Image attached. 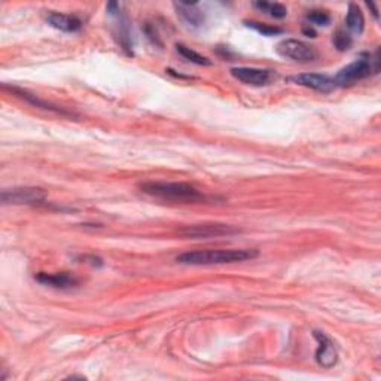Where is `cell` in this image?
I'll list each match as a JSON object with an SVG mask.
<instances>
[{
	"instance_id": "6da1fadb",
	"label": "cell",
	"mask_w": 381,
	"mask_h": 381,
	"mask_svg": "<svg viewBox=\"0 0 381 381\" xmlns=\"http://www.w3.org/2000/svg\"><path fill=\"white\" fill-rule=\"evenodd\" d=\"M259 255L258 250L252 249H218V250H193L176 258L179 264L184 265H223L234 262H245L255 259Z\"/></svg>"
},
{
	"instance_id": "7a4b0ae2",
	"label": "cell",
	"mask_w": 381,
	"mask_h": 381,
	"mask_svg": "<svg viewBox=\"0 0 381 381\" xmlns=\"http://www.w3.org/2000/svg\"><path fill=\"white\" fill-rule=\"evenodd\" d=\"M142 193L166 201L179 203H200L206 200V195L200 189L182 182H148L140 185Z\"/></svg>"
},
{
	"instance_id": "3957f363",
	"label": "cell",
	"mask_w": 381,
	"mask_h": 381,
	"mask_svg": "<svg viewBox=\"0 0 381 381\" xmlns=\"http://www.w3.org/2000/svg\"><path fill=\"white\" fill-rule=\"evenodd\" d=\"M380 71V60L378 53L376 56L362 54L353 63L343 67L341 71L335 75L334 82L335 86H350L362 79H367L371 75H376Z\"/></svg>"
},
{
	"instance_id": "277c9868",
	"label": "cell",
	"mask_w": 381,
	"mask_h": 381,
	"mask_svg": "<svg viewBox=\"0 0 381 381\" xmlns=\"http://www.w3.org/2000/svg\"><path fill=\"white\" fill-rule=\"evenodd\" d=\"M5 206H39L47 200V190L39 186H19L2 190Z\"/></svg>"
},
{
	"instance_id": "5b68a950",
	"label": "cell",
	"mask_w": 381,
	"mask_h": 381,
	"mask_svg": "<svg viewBox=\"0 0 381 381\" xmlns=\"http://www.w3.org/2000/svg\"><path fill=\"white\" fill-rule=\"evenodd\" d=\"M277 53H279L283 58L292 60L297 63H313L317 60L319 53L315 47L308 45V43L298 40V39H284L279 45H277Z\"/></svg>"
},
{
	"instance_id": "8992f818",
	"label": "cell",
	"mask_w": 381,
	"mask_h": 381,
	"mask_svg": "<svg viewBox=\"0 0 381 381\" xmlns=\"http://www.w3.org/2000/svg\"><path fill=\"white\" fill-rule=\"evenodd\" d=\"M180 237L185 238H213V237H223L232 236V234L240 232L238 228L232 225L225 223H203V225H188V227L180 228Z\"/></svg>"
},
{
	"instance_id": "52a82bcc",
	"label": "cell",
	"mask_w": 381,
	"mask_h": 381,
	"mask_svg": "<svg viewBox=\"0 0 381 381\" xmlns=\"http://www.w3.org/2000/svg\"><path fill=\"white\" fill-rule=\"evenodd\" d=\"M231 76L238 82L250 86H267L275 79V73L268 69L258 67H234Z\"/></svg>"
},
{
	"instance_id": "ba28073f",
	"label": "cell",
	"mask_w": 381,
	"mask_h": 381,
	"mask_svg": "<svg viewBox=\"0 0 381 381\" xmlns=\"http://www.w3.org/2000/svg\"><path fill=\"white\" fill-rule=\"evenodd\" d=\"M289 81L323 94L331 93L336 88L334 77H329L328 75H322V73H301V75L291 76Z\"/></svg>"
},
{
	"instance_id": "9c48e42d",
	"label": "cell",
	"mask_w": 381,
	"mask_h": 381,
	"mask_svg": "<svg viewBox=\"0 0 381 381\" xmlns=\"http://www.w3.org/2000/svg\"><path fill=\"white\" fill-rule=\"evenodd\" d=\"M315 339L319 343V347L316 350V360L322 368H332L339 362V352H336L334 343L328 339L323 332L315 331Z\"/></svg>"
},
{
	"instance_id": "30bf717a",
	"label": "cell",
	"mask_w": 381,
	"mask_h": 381,
	"mask_svg": "<svg viewBox=\"0 0 381 381\" xmlns=\"http://www.w3.org/2000/svg\"><path fill=\"white\" fill-rule=\"evenodd\" d=\"M34 280L56 289H72L79 284V279L72 273H38Z\"/></svg>"
},
{
	"instance_id": "8fae6325",
	"label": "cell",
	"mask_w": 381,
	"mask_h": 381,
	"mask_svg": "<svg viewBox=\"0 0 381 381\" xmlns=\"http://www.w3.org/2000/svg\"><path fill=\"white\" fill-rule=\"evenodd\" d=\"M175 10L179 19L193 29L201 27L204 24V14L195 2H176Z\"/></svg>"
},
{
	"instance_id": "7c38bea8",
	"label": "cell",
	"mask_w": 381,
	"mask_h": 381,
	"mask_svg": "<svg viewBox=\"0 0 381 381\" xmlns=\"http://www.w3.org/2000/svg\"><path fill=\"white\" fill-rule=\"evenodd\" d=\"M47 21L51 27H54L56 30H60L63 33H76L82 29V21L73 15L49 12L47 15Z\"/></svg>"
},
{
	"instance_id": "4fadbf2b",
	"label": "cell",
	"mask_w": 381,
	"mask_h": 381,
	"mask_svg": "<svg viewBox=\"0 0 381 381\" xmlns=\"http://www.w3.org/2000/svg\"><path fill=\"white\" fill-rule=\"evenodd\" d=\"M10 90L14 91L16 95H19L20 99H23V100H25L27 103H30V105H33V106L40 108V109H45V110H51V112H56V114H58V115L72 116L71 112H67L66 109L60 108V106H57V105H53V103H49V101H47V100L39 99L36 94H32V93H29L27 90L16 88V86H11Z\"/></svg>"
},
{
	"instance_id": "5bb4252c",
	"label": "cell",
	"mask_w": 381,
	"mask_h": 381,
	"mask_svg": "<svg viewBox=\"0 0 381 381\" xmlns=\"http://www.w3.org/2000/svg\"><path fill=\"white\" fill-rule=\"evenodd\" d=\"M345 25L350 32L356 34H360L365 29V16H363L362 10L356 3L349 5L347 15H345Z\"/></svg>"
},
{
	"instance_id": "9a60e30c",
	"label": "cell",
	"mask_w": 381,
	"mask_h": 381,
	"mask_svg": "<svg viewBox=\"0 0 381 381\" xmlns=\"http://www.w3.org/2000/svg\"><path fill=\"white\" fill-rule=\"evenodd\" d=\"M255 8H258L259 11L273 16V19H284L288 15V10L286 6L282 3H271V2H255L254 3Z\"/></svg>"
},
{
	"instance_id": "2e32d148",
	"label": "cell",
	"mask_w": 381,
	"mask_h": 381,
	"mask_svg": "<svg viewBox=\"0 0 381 381\" xmlns=\"http://www.w3.org/2000/svg\"><path fill=\"white\" fill-rule=\"evenodd\" d=\"M176 49H177V53L184 57L185 60H188V62L190 63H194V64H198V66H212V62L207 57L201 56V54H198L197 51L194 49H190L185 45H182V43H177L176 45Z\"/></svg>"
},
{
	"instance_id": "e0dca14e",
	"label": "cell",
	"mask_w": 381,
	"mask_h": 381,
	"mask_svg": "<svg viewBox=\"0 0 381 381\" xmlns=\"http://www.w3.org/2000/svg\"><path fill=\"white\" fill-rule=\"evenodd\" d=\"M246 25L250 29L256 30L258 33L264 34V36H275V34L283 33V30L280 27H274V25H268V24H262V23H256V21H246Z\"/></svg>"
},
{
	"instance_id": "ac0fdd59",
	"label": "cell",
	"mask_w": 381,
	"mask_h": 381,
	"mask_svg": "<svg viewBox=\"0 0 381 381\" xmlns=\"http://www.w3.org/2000/svg\"><path fill=\"white\" fill-rule=\"evenodd\" d=\"M334 45H335L336 49L341 51V53H344V51H349L350 47L353 45V39H352L349 33L339 30L334 36Z\"/></svg>"
},
{
	"instance_id": "d6986e66",
	"label": "cell",
	"mask_w": 381,
	"mask_h": 381,
	"mask_svg": "<svg viewBox=\"0 0 381 381\" xmlns=\"http://www.w3.org/2000/svg\"><path fill=\"white\" fill-rule=\"evenodd\" d=\"M307 20L315 24V25H328L331 23V15L325 11H320V10H315V11H310L307 15Z\"/></svg>"
},
{
	"instance_id": "ffe728a7",
	"label": "cell",
	"mask_w": 381,
	"mask_h": 381,
	"mask_svg": "<svg viewBox=\"0 0 381 381\" xmlns=\"http://www.w3.org/2000/svg\"><path fill=\"white\" fill-rule=\"evenodd\" d=\"M368 8H371V11H372V15H374V19L378 20V11H377V8L374 3H367Z\"/></svg>"
}]
</instances>
